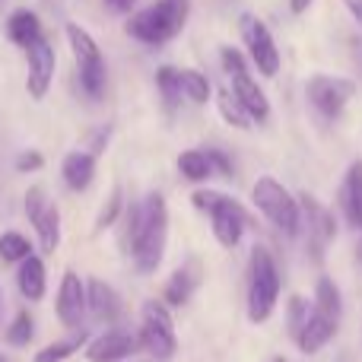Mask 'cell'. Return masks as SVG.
<instances>
[{
  "label": "cell",
  "instance_id": "obj_2",
  "mask_svg": "<svg viewBox=\"0 0 362 362\" xmlns=\"http://www.w3.org/2000/svg\"><path fill=\"white\" fill-rule=\"evenodd\" d=\"M187 16H191V0H153L144 10L131 13L124 29L140 45L156 48V45H165L175 35H181V29L187 25Z\"/></svg>",
  "mask_w": 362,
  "mask_h": 362
},
{
  "label": "cell",
  "instance_id": "obj_11",
  "mask_svg": "<svg viewBox=\"0 0 362 362\" xmlns=\"http://www.w3.org/2000/svg\"><path fill=\"white\" fill-rule=\"evenodd\" d=\"M238 25H242L245 48H248L251 64L257 67V74H261V76H276V74H280V48H276L270 29L264 25V19L245 13V16L238 19Z\"/></svg>",
  "mask_w": 362,
  "mask_h": 362
},
{
  "label": "cell",
  "instance_id": "obj_38",
  "mask_svg": "<svg viewBox=\"0 0 362 362\" xmlns=\"http://www.w3.org/2000/svg\"><path fill=\"white\" fill-rule=\"evenodd\" d=\"M270 362H286V359H283V356H276V359H270Z\"/></svg>",
  "mask_w": 362,
  "mask_h": 362
},
{
  "label": "cell",
  "instance_id": "obj_35",
  "mask_svg": "<svg viewBox=\"0 0 362 362\" xmlns=\"http://www.w3.org/2000/svg\"><path fill=\"white\" fill-rule=\"evenodd\" d=\"M108 6H112L115 13H134V6H137V0H105Z\"/></svg>",
  "mask_w": 362,
  "mask_h": 362
},
{
  "label": "cell",
  "instance_id": "obj_26",
  "mask_svg": "<svg viewBox=\"0 0 362 362\" xmlns=\"http://www.w3.org/2000/svg\"><path fill=\"white\" fill-rule=\"evenodd\" d=\"M216 102H219V115H223V121H226V124L238 127V131H245V127H251V124H255V121H251V115L242 108V102L235 99V93H232V89H223Z\"/></svg>",
  "mask_w": 362,
  "mask_h": 362
},
{
  "label": "cell",
  "instance_id": "obj_29",
  "mask_svg": "<svg viewBox=\"0 0 362 362\" xmlns=\"http://www.w3.org/2000/svg\"><path fill=\"white\" fill-rule=\"evenodd\" d=\"M32 334H35V318H32L29 312H19L16 318L10 321V327H6V344L25 346L32 340Z\"/></svg>",
  "mask_w": 362,
  "mask_h": 362
},
{
  "label": "cell",
  "instance_id": "obj_7",
  "mask_svg": "<svg viewBox=\"0 0 362 362\" xmlns=\"http://www.w3.org/2000/svg\"><path fill=\"white\" fill-rule=\"evenodd\" d=\"M255 206L283 232V235H296L302 226V206L286 187L280 185L274 175H264L255 181V191H251Z\"/></svg>",
  "mask_w": 362,
  "mask_h": 362
},
{
  "label": "cell",
  "instance_id": "obj_39",
  "mask_svg": "<svg viewBox=\"0 0 362 362\" xmlns=\"http://www.w3.org/2000/svg\"><path fill=\"white\" fill-rule=\"evenodd\" d=\"M0 362H10V359H6V356H4V353H0Z\"/></svg>",
  "mask_w": 362,
  "mask_h": 362
},
{
  "label": "cell",
  "instance_id": "obj_31",
  "mask_svg": "<svg viewBox=\"0 0 362 362\" xmlns=\"http://www.w3.org/2000/svg\"><path fill=\"white\" fill-rule=\"evenodd\" d=\"M219 61H223V70L226 74H242V70H248V64H245V54L238 48H232V45H226V48H219Z\"/></svg>",
  "mask_w": 362,
  "mask_h": 362
},
{
  "label": "cell",
  "instance_id": "obj_13",
  "mask_svg": "<svg viewBox=\"0 0 362 362\" xmlns=\"http://www.w3.org/2000/svg\"><path fill=\"white\" fill-rule=\"evenodd\" d=\"M54 308H57V318H61L64 327L80 331L83 315L89 312V308H86V280H80V274L67 270V274L61 276V289H57Z\"/></svg>",
  "mask_w": 362,
  "mask_h": 362
},
{
  "label": "cell",
  "instance_id": "obj_4",
  "mask_svg": "<svg viewBox=\"0 0 362 362\" xmlns=\"http://www.w3.org/2000/svg\"><path fill=\"white\" fill-rule=\"evenodd\" d=\"M276 302H280V270L274 255L264 245H255L248 270V318L255 325H264L274 315Z\"/></svg>",
  "mask_w": 362,
  "mask_h": 362
},
{
  "label": "cell",
  "instance_id": "obj_25",
  "mask_svg": "<svg viewBox=\"0 0 362 362\" xmlns=\"http://www.w3.org/2000/svg\"><path fill=\"white\" fill-rule=\"evenodd\" d=\"M156 86H159V95H163L165 108H169V112H175V108L181 105V99H185L178 70L175 67H159L156 70Z\"/></svg>",
  "mask_w": 362,
  "mask_h": 362
},
{
  "label": "cell",
  "instance_id": "obj_30",
  "mask_svg": "<svg viewBox=\"0 0 362 362\" xmlns=\"http://www.w3.org/2000/svg\"><path fill=\"white\" fill-rule=\"evenodd\" d=\"M308 315H312V305H308V299H302V296H293V299H289V334H293V340L302 334Z\"/></svg>",
  "mask_w": 362,
  "mask_h": 362
},
{
  "label": "cell",
  "instance_id": "obj_8",
  "mask_svg": "<svg viewBox=\"0 0 362 362\" xmlns=\"http://www.w3.org/2000/svg\"><path fill=\"white\" fill-rule=\"evenodd\" d=\"M140 346L156 359H172L178 350V337H175V321H172L165 302L146 299L140 308V334H137Z\"/></svg>",
  "mask_w": 362,
  "mask_h": 362
},
{
  "label": "cell",
  "instance_id": "obj_15",
  "mask_svg": "<svg viewBox=\"0 0 362 362\" xmlns=\"http://www.w3.org/2000/svg\"><path fill=\"white\" fill-rule=\"evenodd\" d=\"M137 346H140V340L134 337L131 331H118V327H115V331H105L89 340L86 356H89V362H121L131 356V353H137Z\"/></svg>",
  "mask_w": 362,
  "mask_h": 362
},
{
  "label": "cell",
  "instance_id": "obj_32",
  "mask_svg": "<svg viewBox=\"0 0 362 362\" xmlns=\"http://www.w3.org/2000/svg\"><path fill=\"white\" fill-rule=\"evenodd\" d=\"M121 206H124V197H121V191H112V197H108V204L102 206V213H99V219H95V226H99V229L112 226L115 219L121 216Z\"/></svg>",
  "mask_w": 362,
  "mask_h": 362
},
{
  "label": "cell",
  "instance_id": "obj_21",
  "mask_svg": "<svg viewBox=\"0 0 362 362\" xmlns=\"http://www.w3.org/2000/svg\"><path fill=\"white\" fill-rule=\"evenodd\" d=\"M6 35H10L13 45L19 48H29L32 42L42 38V19L32 10H13L10 19H6Z\"/></svg>",
  "mask_w": 362,
  "mask_h": 362
},
{
  "label": "cell",
  "instance_id": "obj_3",
  "mask_svg": "<svg viewBox=\"0 0 362 362\" xmlns=\"http://www.w3.org/2000/svg\"><path fill=\"white\" fill-rule=\"evenodd\" d=\"M340 315H344V302H340V289L331 276H321L315 286V302H312V315H308L302 334L296 337L302 353H318L325 350L334 340L340 327Z\"/></svg>",
  "mask_w": 362,
  "mask_h": 362
},
{
  "label": "cell",
  "instance_id": "obj_17",
  "mask_svg": "<svg viewBox=\"0 0 362 362\" xmlns=\"http://www.w3.org/2000/svg\"><path fill=\"white\" fill-rule=\"evenodd\" d=\"M200 280H204L200 261H197V257H191V261H187L185 267H178L175 274H172L169 280H165V289H163L165 305H172V308L187 305V302H191V296H194V289L200 286Z\"/></svg>",
  "mask_w": 362,
  "mask_h": 362
},
{
  "label": "cell",
  "instance_id": "obj_1",
  "mask_svg": "<svg viewBox=\"0 0 362 362\" xmlns=\"http://www.w3.org/2000/svg\"><path fill=\"white\" fill-rule=\"evenodd\" d=\"M127 216V245L140 274H153L165 257L169 242V206L163 194H150L140 204H131Z\"/></svg>",
  "mask_w": 362,
  "mask_h": 362
},
{
  "label": "cell",
  "instance_id": "obj_28",
  "mask_svg": "<svg viewBox=\"0 0 362 362\" xmlns=\"http://www.w3.org/2000/svg\"><path fill=\"white\" fill-rule=\"evenodd\" d=\"M32 255V242L23 235V232H4L0 235V257L6 264H19Z\"/></svg>",
  "mask_w": 362,
  "mask_h": 362
},
{
  "label": "cell",
  "instance_id": "obj_22",
  "mask_svg": "<svg viewBox=\"0 0 362 362\" xmlns=\"http://www.w3.org/2000/svg\"><path fill=\"white\" fill-rule=\"evenodd\" d=\"M340 200H344V213L350 216V226L362 229V163H353L346 169Z\"/></svg>",
  "mask_w": 362,
  "mask_h": 362
},
{
  "label": "cell",
  "instance_id": "obj_16",
  "mask_svg": "<svg viewBox=\"0 0 362 362\" xmlns=\"http://www.w3.org/2000/svg\"><path fill=\"white\" fill-rule=\"evenodd\" d=\"M232 93H235V99L242 102L245 112L251 115V121L264 124V121L270 118V99H267V93L257 86V80L251 76V70L232 74Z\"/></svg>",
  "mask_w": 362,
  "mask_h": 362
},
{
  "label": "cell",
  "instance_id": "obj_20",
  "mask_svg": "<svg viewBox=\"0 0 362 362\" xmlns=\"http://www.w3.org/2000/svg\"><path fill=\"white\" fill-rule=\"evenodd\" d=\"M16 286H19V293H23L29 302H42V299H45V286H48V276H45L42 257L29 255L25 261H19Z\"/></svg>",
  "mask_w": 362,
  "mask_h": 362
},
{
  "label": "cell",
  "instance_id": "obj_24",
  "mask_svg": "<svg viewBox=\"0 0 362 362\" xmlns=\"http://www.w3.org/2000/svg\"><path fill=\"white\" fill-rule=\"evenodd\" d=\"M178 76H181V93H185V99H191L194 105H206V102H210L213 89H210L206 74L185 67V70H178Z\"/></svg>",
  "mask_w": 362,
  "mask_h": 362
},
{
  "label": "cell",
  "instance_id": "obj_36",
  "mask_svg": "<svg viewBox=\"0 0 362 362\" xmlns=\"http://www.w3.org/2000/svg\"><path fill=\"white\" fill-rule=\"evenodd\" d=\"M344 6L350 10V16L356 19V23L362 25V0H344Z\"/></svg>",
  "mask_w": 362,
  "mask_h": 362
},
{
  "label": "cell",
  "instance_id": "obj_6",
  "mask_svg": "<svg viewBox=\"0 0 362 362\" xmlns=\"http://www.w3.org/2000/svg\"><path fill=\"white\" fill-rule=\"evenodd\" d=\"M67 42L70 51L76 57V70H80V86L89 99H102L105 95V83H108V67H105V54H102L99 42L83 29L80 23H67Z\"/></svg>",
  "mask_w": 362,
  "mask_h": 362
},
{
  "label": "cell",
  "instance_id": "obj_18",
  "mask_svg": "<svg viewBox=\"0 0 362 362\" xmlns=\"http://www.w3.org/2000/svg\"><path fill=\"white\" fill-rule=\"evenodd\" d=\"M86 308L95 321L115 325L121 318V296L105 280H86Z\"/></svg>",
  "mask_w": 362,
  "mask_h": 362
},
{
  "label": "cell",
  "instance_id": "obj_23",
  "mask_svg": "<svg viewBox=\"0 0 362 362\" xmlns=\"http://www.w3.org/2000/svg\"><path fill=\"white\" fill-rule=\"evenodd\" d=\"M178 172L185 175L187 181H206L213 172V163H210V153L206 150H185L178 156Z\"/></svg>",
  "mask_w": 362,
  "mask_h": 362
},
{
  "label": "cell",
  "instance_id": "obj_9",
  "mask_svg": "<svg viewBox=\"0 0 362 362\" xmlns=\"http://www.w3.org/2000/svg\"><path fill=\"white\" fill-rule=\"evenodd\" d=\"M25 216H29L32 229H35L38 242H42L45 255H54L57 245H61V213L57 204L45 194V187H29L25 194Z\"/></svg>",
  "mask_w": 362,
  "mask_h": 362
},
{
  "label": "cell",
  "instance_id": "obj_34",
  "mask_svg": "<svg viewBox=\"0 0 362 362\" xmlns=\"http://www.w3.org/2000/svg\"><path fill=\"white\" fill-rule=\"evenodd\" d=\"M206 153H210V163H213V172H216V175H232V163L226 153H219V150H206Z\"/></svg>",
  "mask_w": 362,
  "mask_h": 362
},
{
  "label": "cell",
  "instance_id": "obj_19",
  "mask_svg": "<svg viewBox=\"0 0 362 362\" xmlns=\"http://www.w3.org/2000/svg\"><path fill=\"white\" fill-rule=\"evenodd\" d=\"M61 175H64V181H67V187H74V191H86L95 178V156L86 153V150L67 153L64 163H61Z\"/></svg>",
  "mask_w": 362,
  "mask_h": 362
},
{
  "label": "cell",
  "instance_id": "obj_5",
  "mask_svg": "<svg viewBox=\"0 0 362 362\" xmlns=\"http://www.w3.org/2000/svg\"><path fill=\"white\" fill-rule=\"evenodd\" d=\"M191 204L197 206L200 213L210 216L213 226V235L223 248H235L245 235V226H248V213L245 206L238 204L235 197L229 194H219V191H194L191 194Z\"/></svg>",
  "mask_w": 362,
  "mask_h": 362
},
{
  "label": "cell",
  "instance_id": "obj_33",
  "mask_svg": "<svg viewBox=\"0 0 362 362\" xmlns=\"http://www.w3.org/2000/svg\"><path fill=\"white\" fill-rule=\"evenodd\" d=\"M42 165H45V156L38 150H25L16 156V172H23V175L25 172H38Z\"/></svg>",
  "mask_w": 362,
  "mask_h": 362
},
{
  "label": "cell",
  "instance_id": "obj_37",
  "mask_svg": "<svg viewBox=\"0 0 362 362\" xmlns=\"http://www.w3.org/2000/svg\"><path fill=\"white\" fill-rule=\"evenodd\" d=\"M315 0H289V10L296 13V16H302V13H308V6H312Z\"/></svg>",
  "mask_w": 362,
  "mask_h": 362
},
{
  "label": "cell",
  "instance_id": "obj_10",
  "mask_svg": "<svg viewBox=\"0 0 362 362\" xmlns=\"http://www.w3.org/2000/svg\"><path fill=\"white\" fill-rule=\"evenodd\" d=\"M308 102L315 105V112L325 118H337L344 115V108L350 105V99L356 95V83L346 76H331V74H315L305 83Z\"/></svg>",
  "mask_w": 362,
  "mask_h": 362
},
{
  "label": "cell",
  "instance_id": "obj_14",
  "mask_svg": "<svg viewBox=\"0 0 362 362\" xmlns=\"http://www.w3.org/2000/svg\"><path fill=\"white\" fill-rule=\"evenodd\" d=\"M299 206H302V223L308 226V238H312V245H315V257H321V251L337 235V219H334V213L327 210L318 197H312V194H302Z\"/></svg>",
  "mask_w": 362,
  "mask_h": 362
},
{
  "label": "cell",
  "instance_id": "obj_12",
  "mask_svg": "<svg viewBox=\"0 0 362 362\" xmlns=\"http://www.w3.org/2000/svg\"><path fill=\"white\" fill-rule=\"evenodd\" d=\"M25 54H29V70H25V89H29L32 99H45L51 89V83H54V70H57V54H54V45L48 42V38H38V42H32L29 48H25Z\"/></svg>",
  "mask_w": 362,
  "mask_h": 362
},
{
  "label": "cell",
  "instance_id": "obj_27",
  "mask_svg": "<svg viewBox=\"0 0 362 362\" xmlns=\"http://www.w3.org/2000/svg\"><path fill=\"white\" fill-rule=\"evenodd\" d=\"M83 344H89V337L86 334H74V337H67V340H57V344H51V346H45V350H38L35 353V362H64V359H70L76 350H80Z\"/></svg>",
  "mask_w": 362,
  "mask_h": 362
}]
</instances>
